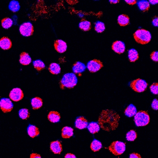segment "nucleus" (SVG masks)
<instances>
[{
    "label": "nucleus",
    "mask_w": 158,
    "mask_h": 158,
    "mask_svg": "<svg viewBox=\"0 0 158 158\" xmlns=\"http://www.w3.org/2000/svg\"><path fill=\"white\" fill-rule=\"evenodd\" d=\"M134 121L136 126H145L149 123V115L147 111H139L135 115Z\"/></svg>",
    "instance_id": "4"
},
{
    "label": "nucleus",
    "mask_w": 158,
    "mask_h": 158,
    "mask_svg": "<svg viewBox=\"0 0 158 158\" xmlns=\"http://www.w3.org/2000/svg\"><path fill=\"white\" fill-rule=\"evenodd\" d=\"M73 129L69 127H65L62 130V137L64 139H68L73 135Z\"/></svg>",
    "instance_id": "17"
},
{
    "label": "nucleus",
    "mask_w": 158,
    "mask_h": 158,
    "mask_svg": "<svg viewBox=\"0 0 158 158\" xmlns=\"http://www.w3.org/2000/svg\"><path fill=\"white\" fill-rule=\"evenodd\" d=\"M152 107L153 110H158V102L157 99H154L152 103Z\"/></svg>",
    "instance_id": "38"
},
{
    "label": "nucleus",
    "mask_w": 158,
    "mask_h": 158,
    "mask_svg": "<svg viewBox=\"0 0 158 158\" xmlns=\"http://www.w3.org/2000/svg\"><path fill=\"white\" fill-rule=\"evenodd\" d=\"M149 2L151 4H152V5H154V4H157L158 1H150Z\"/></svg>",
    "instance_id": "44"
},
{
    "label": "nucleus",
    "mask_w": 158,
    "mask_h": 158,
    "mask_svg": "<svg viewBox=\"0 0 158 158\" xmlns=\"http://www.w3.org/2000/svg\"><path fill=\"white\" fill-rule=\"evenodd\" d=\"M77 83V78L76 75L73 73H68L63 76L60 84L61 88H73Z\"/></svg>",
    "instance_id": "2"
},
{
    "label": "nucleus",
    "mask_w": 158,
    "mask_h": 158,
    "mask_svg": "<svg viewBox=\"0 0 158 158\" xmlns=\"http://www.w3.org/2000/svg\"><path fill=\"white\" fill-rule=\"evenodd\" d=\"M151 59L153 61L157 62L158 61V52L157 51L153 52L150 55Z\"/></svg>",
    "instance_id": "37"
},
{
    "label": "nucleus",
    "mask_w": 158,
    "mask_h": 158,
    "mask_svg": "<svg viewBox=\"0 0 158 158\" xmlns=\"http://www.w3.org/2000/svg\"><path fill=\"white\" fill-rule=\"evenodd\" d=\"M30 158H41V157L39 154L34 153L31 154Z\"/></svg>",
    "instance_id": "42"
},
{
    "label": "nucleus",
    "mask_w": 158,
    "mask_h": 158,
    "mask_svg": "<svg viewBox=\"0 0 158 158\" xmlns=\"http://www.w3.org/2000/svg\"><path fill=\"white\" fill-rule=\"evenodd\" d=\"M88 123V121L83 116L77 117L75 121V127L79 129L86 128Z\"/></svg>",
    "instance_id": "14"
},
{
    "label": "nucleus",
    "mask_w": 158,
    "mask_h": 158,
    "mask_svg": "<svg viewBox=\"0 0 158 158\" xmlns=\"http://www.w3.org/2000/svg\"><path fill=\"white\" fill-rule=\"evenodd\" d=\"M12 47V42L8 37H4L0 40V48L4 50H8Z\"/></svg>",
    "instance_id": "16"
},
{
    "label": "nucleus",
    "mask_w": 158,
    "mask_h": 158,
    "mask_svg": "<svg viewBox=\"0 0 158 158\" xmlns=\"http://www.w3.org/2000/svg\"><path fill=\"white\" fill-rule=\"evenodd\" d=\"M19 115L22 119L23 120L27 119L29 117V111L26 109H21L19 111Z\"/></svg>",
    "instance_id": "35"
},
{
    "label": "nucleus",
    "mask_w": 158,
    "mask_h": 158,
    "mask_svg": "<svg viewBox=\"0 0 158 158\" xmlns=\"http://www.w3.org/2000/svg\"><path fill=\"white\" fill-rule=\"evenodd\" d=\"M87 127L89 132L92 134L98 133L100 129V127L98 124L96 122H91V123H89Z\"/></svg>",
    "instance_id": "21"
},
{
    "label": "nucleus",
    "mask_w": 158,
    "mask_h": 158,
    "mask_svg": "<svg viewBox=\"0 0 158 158\" xmlns=\"http://www.w3.org/2000/svg\"><path fill=\"white\" fill-rule=\"evenodd\" d=\"M64 158H77L75 155L73 153H68L65 155Z\"/></svg>",
    "instance_id": "41"
},
{
    "label": "nucleus",
    "mask_w": 158,
    "mask_h": 158,
    "mask_svg": "<svg viewBox=\"0 0 158 158\" xmlns=\"http://www.w3.org/2000/svg\"><path fill=\"white\" fill-rule=\"evenodd\" d=\"M137 137L136 132L134 130H130L127 132L126 135V139L127 140L130 141H134Z\"/></svg>",
    "instance_id": "33"
},
{
    "label": "nucleus",
    "mask_w": 158,
    "mask_h": 158,
    "mask_svg": "<svg viewBox=\"0 0 158 158\" xmlns=\"http://www.w3.org/2000/svg\"><path fill=\"white\" fill-rule=\"evenodd\" d=\"M119 1H110V2L113 4H115V3H118L119 2Z\"/></svg>",
    "instance_id": "45"
},
{
    "label": "nucleus",
    "mask_w": 158,
    "mask_h": 158,
    "mask_svg": "<svg viewBox=\"0 0 158 158\" xmlns=\"http://www.w3.org/2000/svg\"><path fill=\"white\" fill-rule=\"evenodd\" d=\"M102 148V144L101 142L97 139H95L93 140L90 145V148L94 152L98 151Z\"/></svg>",
    "instance_id": "29"
},
{
    "label": "nucleus",
    "mask_w": 158,
    "mask_h": 158,
    "mask_svg": "<svg viewBox=\"0 0 158 158\" xmlns=\"http://www.w3.org/2000/svg\"><path fill=\"white\" fill-rule=\"evenodd\" d=\"M125 45L121 41H116L113 43L112 48L116 53L121 54L125 50Z\"/></svg>",
    "instance_id": "11"
},
{
    "label": "nucleus",
    "mask_w": 158,
    "mask_h": 158,
    "mask_svg": "<svg viewBox=\"0 0 158 158\" xmlns=\"http://www.w3.org/2000/svg\"><path fill=\"white\" fill-rule=\"evenodd\" d=\"M32 61L31 57L28 53L23 52L20 56V62L23 65H28Z\"/></svg>",
    "instance_id": "20"
},
{
    "label": "nucleus",
    "mask_w": 158,
    "mask_h": 158,
    "mask_svg": "<svg viewBox=\"0 0 158 158\" xmlns=\"http://www.w3.org/2000/svg\"><path fill=\"white\" fill-rule=\"evenodd\" d=\"M120 118L119 114L114 111L104 110L99 117V125L105 131L115 130L118 127Z\"/></svg>",
    "instance_id": "1"
},
{
    "label": "nucleus",
    "mask_w": 158,
    "mask_h": 158,
    "mask_svg": "<svg viewBox=\"0 0 158 158\" xmlns=\"http://www.w3.org/2000/svg\"><path fill=\"white\" fill-rule=\"evenodd\" d=\"M27 133L31 137L35 138L39 135L40 131L36 127L33 125H29L27 127Z\"/></svg>",
    "instance_id": "18"
},
{
    "label": "nucleus",
    "mask_w": 158,
    "mask_h": 158,
    "mask_svg": "<svg viewBox=\"0 0 158 158\" xmlns=\"http://www.w3.org/2000/svg\"><path fill=\"white\" fill-rule=\"evenodd\" d=\"M79 27L83 31H89L91 29V23L85 19H83L79 23Z\"/></svg>",
    "instance_id": "25"
},
{
    "label": "nucleus",
    "mask_w": 158,
    "mask_h": 158,
    "mask_svg": "<svg viewBox=\"0 0 158 158\" xmlns=\"http://www.w3.org/2000/svg\"><path fill=\"white\" fill-rule=\"evenodd\" d=\"M130 158H141V156L139 154L137 153H132L130 154L129 156Z\"/></svg>",
    "instance_id": "39"
},
{
    "label": "nucleus",
    "mask_w": 158,
    "mask_h": 158,
    "mask_svg": "<svg viewBox=\"0 0 158 158\" xmlns=\"http://www.w3.org/2000/svg\"><path fill=\"white\" fill-rule=\"evenodd\" d=\"M9 8L12 11L16 12L20 10V3L17 1H12L9 4Z\"/></svg>",
    "instance_id": "30"
},
{
    "label": "nucleus",
    "mask_w": 158,
    "mask_h": 158,
    "mask_svg": "<svg viewBox=\"0 0 158 158\" xmlns=\"http://www.w3.org/2000/svg\"><path fill=\"white\" fill-rule=\"evenodd\" d=\"M158 17H154L153 18V20H152V23L154 26L158 27Z\"/></svg>",
    "instance_id": "40"
},
{
    "label": "nucleus",
    "mask_w": 158,
    "mask_h": 158,
    "mask_svg": "<svg viewBox=\"0 0 158 158\" xmlns=\"http://www.w3.org/2000/svg\"><path fill=\"white\" fill-rule=\"evenodd\" d=\"M151 91L152 94H154V95H157L158 92V85L157 83H154L152 84L150 87Z\"/></svg>",
    "instance_id": "36"
},
{
    "label": "nucleus",
    "mask_w": 158,
    "mask_h": 158,
    "mask_svg": "<svg viewBox=\"0 0 158 158\" xmlns=\"http://www.w3.org/2000/svg\"><path fill=\"white\" fill-rule=\"evenodd\" d=\"M128 57L130 62H135L138 59L139 55L137 51L135 49H131L128 52Z\"/></svg>",
    "instance_id": "26"
},
{
    "label": "nucleus",
    "mask_w": 158,
    "mask_h": 158,
    "mask_svg": "<svg viewBox=\"0 0 158 158\" xmlns=\"http://www.w3.org/2000/svg\"><path fill=\"white\" fill-rule=\"evenodd\" d=\"M134 37L137 43L145 45L150 41L151 35L149 31L145 29H138L134 33Z\"/></svg>",
    "instance_id": "3"
},
{
    "label": "nucleus",
    "mask_w": 158,
    "mask_h": 158,
    "mask_svg": "<svg viewBox=\"0 0 158 158\" xmlns=\"http://www.w3.org/2000/svg\"><path fill=\"white\" fill-rule=\"evenodd\" d=\"M86 68V67L84 63L81 62H77L73 65V72L76 74L81 73L85 72Z\"/></svg>",
    "instance_id": "15"
},
{
    "label": "nucleus",
    "mask_w": 158,
    "mask_h": 158,
    "mask_svg": "<svg viewBox=\"0 0 158 158\" xmlns=\"http://www.w3.org/2000/svg\"><path fill=\"white\" fill-rule=\"evenodd\" d=\"M13 107V104L10 99L3 98L0 100V108L5 113L10 112Z\"/></svg>",
    "instance_id": "8"
},
{
    "label": "nucleus",
    "mask_w": 158,
    "mask_h": 158,
    "mask_svg": "<svg viewBox=\"0 0 158 158\" xmlns=\"http://www.w3.org/2000/svg\"><path fill=\"white\" fill-rule=\"evenodd\" d=\"M13 24V22L11 19L10 18H6L3 19L2 21V27L5 29L10 28Z\"/></svg>",
    "instance_id": "32"
},
{
    "label": "nucleus",
    "mask_w": 158,
    "mask_h": 158,
    "mask_svg": "<svg viewBox=\"0 0 158 158\" xmlns=\"http://www.w3.org/2000/svg\"><path fill=\"white\" fill-rule=\"evenodd\" d=\"M20 31L24 36L28 37L32 35L34 32L33 24L30 22L24 23L20 26Z\"/></svg>",
    "instance_id": "7"
},
{
    "label": "nucleus",
    "mask_w": 158,
    "mask_h": 158,
    "mask_svg": "<svg viewBox=\"0 0 158 158\" xmlns=\"http://www.w3.org/2000/svg\"><path fill=\"white\" fill-rule=\"evenodd\" d=\"M109 150L115 155L123 154L126 150L125 144L121 141H116L112 142L109 147Z\"/></svg>",
    "instance_id": "5"
},
{
    "label": "nucleus",
    "mask_w": 158,
    "mask_h": 158,
    "mask_svg": "<svg viewBox=\"0 0 158 158\" xmlns=\"http://www.w3.org/2000/svg\"><path fill=\"white\" fill-rule=\"evenodd\" d=\"M33 65L36 70L40 71L45 68L46 65L41 60H38L33 61Z\"/></svg>",
    "instance_id": "31"
},
{
    "label": "nucleus",
    "mask_w": 158,
    "mask_h": 158,
    "mask_svg": "<svg viewBox=\"0 0 158 158\" xmlns=\"http://www.w3.org/2000/svg\"><path fill=\"white\" fill-rule=\"evenodd\" d=\"M118 23L121 26H126L129 24V18L126 15H121L118 16Z\"/></svg>",
    "instance_id": "24"
},
{
    "label": "nucleus",
    "mask_w": 158,
    "mask_h": 158,
    "mask_svg": "<svg viewBox=\"0 0 158 158\" xmlns=\"http://www.w3.org/2000/svg\"><path fill=\"white\" fill-rule=\"evenodd\" d=\"M49 70L53 74H58L60 73L61 68L58 64L53 63L50 65Z\"/></svg>",
    "instance_id": "28"
},
{
    "label": "nucleus",
    "mask_w": 158,
    "mask_h": 158,
    "mask_svg": "<svg viewBox=\"0 0 158 158\" xmlns=\"http://www.w3.org/2000/svg\"><path fill=\"white\" fill-rule=\"evenodd\" d=\"M125 114L128 117H133L137 113V109L135 106L131 104L126 109Z\"/></svg>",
    "instance_id": "19"
},
{
    "label": "nucleus",
    "mask_w": 158,
    "mask_h": 158,
    "mask_svg": "<svg viewBox=\"0 0 158 158\" xmlns=\"http://www.w3.org/2000/svg\"><path fill=\"white\" fill-rule=\"evenodd\" d=\"M54 48L58 52L63 53L67 50V44L63 40H58L54 43Z\"/></svg>",
    "instance_id": "12"
},
{
    "label": "nucleus",
    "mask_w": 158,
    "mask_h": 158,
    "mask_svg": "<svg viewBox=\"0 0 158 158\" xmlns=\"http://www.w3.org/2000/svg\"><path fill=\"white\" fill-rule=\"evenodd\" d=\"M139 9L143 12L148 11L150 8V3L147 1H139L137 2Z\"/></svg>",
    "instance_id": "27"
},
{
    "label": "nucleus",
    "mask_w": 158,
    "mask_h": 158,
    "mask_svg": "<svg viewBox=\"0 0 158 158\" xmlns=\"http://www.w3.org/2000/svg\"><path fill=\"white\" fill-rule=\"evenodd\" d=\"M23 91L21 89L16 88L11 91L10 94V98L15 102H18L23 98Z\"/></svg>",
    "instance_id": "10"
},
{
    "label": "nucleus",
    "mask_w": 158,
    "mask_h": 158,
    "mask_svg": "<svg viewBox=\"0 0 158 158\" xmlns=\"http://www.w3.org/2000/svg\"><path fill=\"white\" fill-rule=\"evenodd\" d=\"M148 84L146 81L141 79H137L131 82L130 84L131 88L137 92H142L146 90Z\"/></svg>",
    "instance_id": "6"
},
{
    "label": "nucleus",
    "mask_w": 158,
    "mask_h": 158,
    "mask_svg": "<svg viewBox=\"0 0 158 158\" xmlns=\"http://www.w3.org/2000/svg\"><path fill=\"white\" fill-rule=\"evenodd\" d=\"M50 149L55 154H60L62 151V146L59 140L52 141L51 143Z\"/></svg>",
    "instance_id": "13"
},
{
    "label": "nucleus",
    "mask_w": 158,
    "mask_h": 158,
    "mask_svg": "<svg viewBox=\"0 0 158 158\" xmlns=\"http://www.w3.org/2000/svg\"><path fill=\"white\" fill-rule=\"evenodd\" d=\"M127 3H128L129 5H134V4H136L137 2L136 1H135V0H129V1H125Z\"/></svg>",
    "instance_id": "43"
},
{
    "label": "nucleus",
    "mask_w": 158,
    "mask_h": 158,
    "mask_svg": "<svg viewBox=\"0 0 158 158\" xmlns=\"http://www.w3.org/2000/svg\"><path fill=\"white\" fill-rule=\"evenodd\" d=\"M103 66L102 63L97 60L89 61L87 64V67L91 73H95L100 70Z\"/></svg>",
    "instance_id": "9"
},
{
    "label": "nucleus",
    "mask_w": 158,
    "mask_h": 158,
    "mask_svg": "<svg viewBox=\"0 0 158 158\" xmlns=\"http://www.w3.org/2000/svg\"><path fill=\"white\" fill-rule=\"evenodd\" d=\"M48 118L52 123H58L60 119V115L58 112L51 111L48 115Z\"/></svg>",
    "instance_id": "22"
},
{
    "label": "nucleus",
    "mask_w": 158,
    "mask_h": 158,
    "mask_svg": "<svg viewBox=\"0 0 158 158\" xmlns=\"http://www.w3.org/2000/svg\"><path fill=\"white\" fill-rule=\"evenodd\" d=\"M31 104L34 110H38L42 107L43 102L40 98L36 97L31 100Z\"/></svg>",
    "instance_id": "23"
},
{
    "label": "nucleus",
    "mask_w": 158,
    "mask_h": 158,
    "mask_svg": "<svg viewBox=\"0 0 158 158\" xmlns=\"http://www.w3.org/2000/svg\"><path fill=\"white\" fill-rule=\"evenodd\" d=\"M104 23L98 21L95 24V29L98 33H102L105 30Z\"/></svg>",
    "instance_id": "34"
}]
</instances>
